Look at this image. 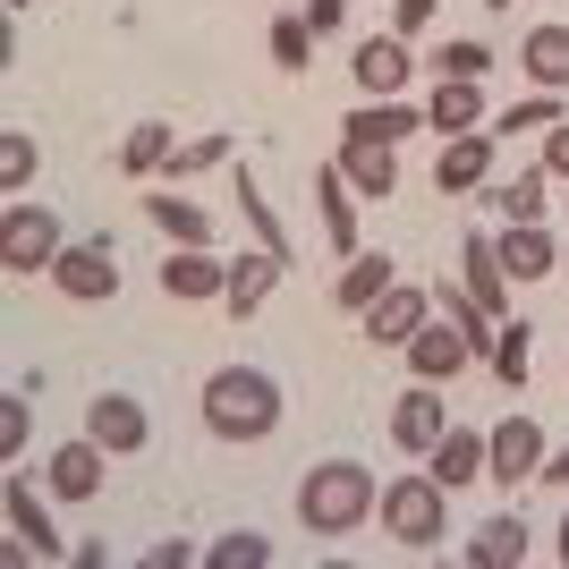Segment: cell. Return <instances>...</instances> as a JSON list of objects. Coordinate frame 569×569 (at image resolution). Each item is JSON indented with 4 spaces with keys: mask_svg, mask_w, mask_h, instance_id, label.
<instances>
[{
    "mask_svg": "<svg viewBox=\"0 0 569 569\" xmlns=\"http://www.w3.org/2000/svg\"><path fill=\"white\" fill-rule=\"evenodd\" d=\"M281 382L263 366H213L204 375V433L213 442H272L281 433Z\"/></svg>",
    "mask_w": 569,
    "mask_h": 569,
    "instance_id": "1",
    "label": "cell"
},
{
    "mask_svg": "<svg viewBox=\"0 0 569 569\" xmlns=\"http://www.w3.org/2000/svg\"><path fill=\"white\" fill-rule=\"evenodd\" d=\"M519 561H527V519L519 510H493L468 536V569H519Z\"/></svg>",
    "mask_w": 569,
    "mask_h": 569,
    "instance_id": "24",
    "label": "cell"
},
{
    "mask_svg": "<svg viewBox=\"0 0 569 569\" xmlns=\"http://www.w3.org/2000/svg\"><path fill=\"white\" fill-rule=\"evenodd\" d=\"M315 204H323V247L349 263L357 256V188H349V170H340V162L315 170Z\"/></svg>",
    "mask_w": 569,
    "mask_h": 569,
    "instance_id": "17",
    "label": "cell"
},
{
    "mask_svg": "<svg viewBox=\"0 0 569 569\" xmlns=\"http://www.w3.org/2000/svg\"><path fill=\"white\" fill-rule=\"evenodd\" d=\"M426 315H433V289H417V281H391L375 298V307L357 315V323H366V340H375V349H408V340L426 332Z\"/></svg>",
    "mask_w": 569,
    "mask_h": 569,
    "instance_id": "10",
    "label": "cell"
},
{
    "mask_svg": "<svg viewBox=\"0 0 569 569\" xmlns=\"http://www.w3.org/2000/svg\"><path fill=\"white\" fill-rule=\"evenodd\" d=\"M170 153H179V144H170L162 119H137L128 144H119V170H128V179H153V170H170Z\"/></svg>",
    "mask_w": 569,
    "mask_h": 569,
    "instance_id": "27",
    "label": "cell"
},
{
    "mask_svg": "<svg viewBox=\"0 0 569 569\" xmlns=\"http://www.w3.org/2000/svg\"><path fill=\"white\" fill-rule=\"evenodd\" d=\"M18 451H26V400L0 391V459H18Z\"/></svg>",
    "mask_w": 569,
    "mask_h": 569,
    "instance_id": "37",
    "label": "cell"
},
{
    "mask_svg": "<svg viewBox=\"0 0 569 569\" xmlns=\"http://www.w3.org/2000/svg\"><path fill=\"white\" fill-rule=\"evenodd\" d=\"M417 128H426V111H408L400 94H366L349 119H340V137H375V144H408Z\"/></svg>",
    "mask_w": 569,
    "mask_h": 569,
    "instance_id": "21",
    "label": "cell"
},
{
    "mask_svg": "<svg viewBox=\"0 0 569 569\" xmlns=\"http://www.w3.org/2000/svg\"><path fill=\"white\" fill-rule=\"evenodd\" d=\"M272 60H281L289 77L315 60V26H307V9H289V18H272Z\"/></svg>",
    "mask_w": 569,
    "mask_h": 569,
    "instance_id": "34",
    "label": "cell"
},
{
    "mask_svg": "<svg viewBox=\"0 0 569 569\" xmlns=\"http://www.w3.org/2000/svg\"><path fill=\"white\" fill-rule=\"evenodd\" d=\"M375 510H382L375 468H357V459H323V468L298 476V519H307V536H357Z\"/></svg>",
    "mask_w": 569,
    "mask_h": 569,
    "instance_id": "2",
    "label": "cell"
},
{
    "mask_svg": "<svg viewBox=\"0 0 569 569\" xmlns=\"http://www.w3.org/2000/svg\"><path fill=\"white\" fill-rule=\"evenodd\" d=\"M391 281H400V263H391V256H366V247H357V256H349V272L332 281V307L366 315V307H375V298H382Z\"/></svg>",
    "mask_w": 569,
    "mask_h": 569,
    "instance_id": "25",
    "label": "cell"
},
{
    "mask_svg": "<svg viewBox=\"0 0 569 569\" xmlns=\"http://www.w3.org/2000/svg\"><path fill=\"white\" fill-rule=\"evenodd\" d=\"M426 128H433V137L485 128V86H468V77H433V94H426Z\"/></svg>",
    "mask_w": 569,
    "mask_h": 569,
    "instance_id": "23",
    "label": "cell"
},
{
    "mask_svg": "<svg viewBox=\"0 0 569 569\" xmlns=\"http://www.w3.org/2000/svg\"><path fill=\"white\" fill-rule=\"evenodd\" d=\"M519 77L536 86V94H569V26H527Z\"/></svg>",
    "mask_w": 569,
    "mask_h": 569,
    "instance_id": "19",
    "label": "cell"
},
{
    "mask_svg": "<svg viewBox=\"0 0 569 569\" xmlns=\"http://www.w3.org/2000/svg\"><path fill=\"white\" fill-rule=\"evenodd\" d=\"M382 536L400 552H433L442 536H451V485L433 468H417V476H391L382 485Z\"/></svg>",
    "mask_w": 569,
    "mask_h": 569,
    "instance_id": "3",
    "label": "cell"
},
{
    "mask_svg": "<svg viewBox=\"0 0 569 569\" xmlns=\"http://www.w3.org/2000/svg\"><path fill=\"white\" fill-rule=\"evenodd\" d=\"M0 501H9V561H26V552H34V561H69V536L51 527V510L34 501V485H26V476H9V485H0Z\"/></svg>",
    "mask_w": 569,
    "mask_h": 569,
    "instance_id": "7",
    "label": "cell"
},
{
    "mask_svg": "<svg viewBox=\"0 0 569 569\" xmlns=\"http://www.w3.org/2000/svg\"><path fill=\"white\" fill-rule=\"evenodd\" d=\"M349 77H357V94H400L408 77H417L408 34H366V43H357V60H349Z\"/></svg>",
    "mask_w": 569,
    "mask_h": 569,
    "instance_id": "15",
    "label": "cell"
},
{
    "mask_svg": "<svg viewBox=\"0 0 569 569\" xmlns=\"http://www.w3.org/2000/svg\"><path fill=\"white\" fill-rule=\"evenodd\" d=\"M86 433H94L111 459H137L144 442H153V417H144V400H128V391H94V400H86Z\"/></svg>",
    "mask_w": 569,
    "mask_h": 569,
    "instance_id": "11",
    "label": "cell"
},
{
    "mask_svg": "<svg viewBox=\"0 0 569 569\" xmlns=\"http://www.w3.org/2000/svg\"><path fill=\"white\" fill-rule=\"evenodd\" d=\"M230 162V137H196V144H179L170 153V188H188V179H204V170H221Z\"/></svg>",
    "mask_w": 569,
    "mask_h": 569,
    "instance_id": "36",
    "label": "cell"
},
{
    "mask_svg": "<svg viewBox=\"0 0 569 569\" xmlns=\"http://www.w3.org/2000/svg\"><path fill=\"white\" fill-rule=\"evenodd\" d=\"M493 60H501L493 43L459 34V43H442V51H433V77H468V86H485V77H493Z\"/></svg>",
    "mask_w": 569,
    "mask_h": 569,
    "instance_id": "30",
    "label": "cell"
},
{
    "mask_svg": "<svg viewBox=\"0 0 569 569\" xmlns=\"http://www.w3.org/2000/svg\"><path fill=\"white\" fill-rule=\"evenodd\" d=\"M34 162H43V153H34V137H26V128H0V196H26Z\"/></svg>",
    "mask_w": 569,
    "mask_h": 569,
    "instance_id": "33",
    "label": "cell"
},
{
    "mask_svg": "<svg viewBox=\"0 0 569 569\" xmlns=\"http://www.w3.org/2000/svg\"><path fill=\"white\" fill-rule=\"evenodd\" d=\"M340 18H349V0H307V26H315V34H340Z\"/></svg>",
    "mask_w": 569,
    "mask_h": 569,
    "instance_id": "40",
    "label": "cell"
},
{
    "mask_svg": "<svg viewBox=\"0 0 569 569\" xmlns=\"http://www.w3.org/2000/svg\"><path fill=\"white\" fill-rule=\"evenodd\" d=\"M527 366H536V323L501 315V332H493V375H501V391H519Z\"/></svg>",
    "mask_w": 569,
    "mask_h": 569,
    "instance_id": "29",
    "label": "cell"
},
{
    "mask_svg": "<svg viewBox=\"0 0 569 569\" xmlns=\"http://www.w3.org/2000/svg\"><path fill=\"white\" fill-rule=\"evenodd\" d=\"M536 485H552V493H569V442H552V451H545V476H536Z\"/></svg>",
    "mask_w": 569,
    "mask_h": 569,
    "instance_id": "41",
    "label": "cell"
},
{
    "mask_svg": "<svg viewBox=\"0 0 569 569\" xmlns=\"http://www.w3.org/2000/svg\"><path fill=\"white\" fill-rule=\"evenodd\" d=\"M408 375H417V382H451V375H468V332H459V323H451V315H426V332H417V340H408Z\"/></svg>",
    "mask_w": 569,
    "mask_h": 569,
    "instance_id": "12",
    "label": "cell"
},
{
    "mask_svg": "<svg viewBox=\"0 0 569 569\" xmlns=\"http://www.w3.org/2000/svg\"><path fill=\"white\" fill-rule=\"evenodd\" d=\"M332 162L349 170V188H357V196H375V204H382L391 188H400V144H375V137H340V153H332Z\"/></svg>",
    "mask_w": 569,
    "mask_h": 569,
    "instance_id": "18",
    "label": "cell"
},
{
    "mask_svg": "<svg viewBox=\"0 0 569 569\" xmlns=\"http://www.w3.org/2000/svg\"><path fill=\"white\" fill-rule=\"evenodd\" d=\"M433 18H442V0H400V9H391V26H400V34H426Z\"/></svg>",
    "mask_w": 569,
    "mask_h": 569,
    "instance_id": "38",
    "label": "cell"
},
{
    "mask_svg": "<svg viewBox=\"0 0 569 569\" xmlns=\"http://www.w3.org/2000/svg\"><path fill=\"white\" fill-rule=\"evenodd\" d=\"M545 451H552L545 426H536L527 408H510V417L485 433V476H493L501 493H519V485H536V476H545Z\"/></svg>",
    "mask_w": 569,
    "mask_h": 569,
    "instance_id": "5",
    "label": "cell"
},
{
    "mask_svg": "<svg viewBox=\"0 0 569 569\" xmlns=\"http://www.w3.org/2000/svg\"><path fill=\"white\" fill-rule=\"evenodd\" d=\"M60 247H69V238H60V221L43 213V204H26V196H9V213H0V272H51V263H60Z\"/></svg>",
    "mask_w": 569,
    "mask_h": 569,
    "instance_id": "4",
    "label": "cell"
},
{
    "mask_svg": "<svg viewBox=\"0 0 569 569\" xmlns=\"http://www.w3.org/2000/svg\"><path fill=\"white\" fill-rule=\"evenodd\" d=\"M451 433V408H442V382H408L400 400H391V442L408 459H433V442Z\"/></svg>",
    "mask_w": 569,
    "mask_h": 569,
    "instance_id": "9",
    "label": "cell"
},
{
    "mask_svg": "<svg viewBox=\"0 0 569 569\" xmlns=\"http://www.w3.org/2000/svg\"><path fill=\"white\" fill-rule=\"evenodd\" d=\"M545 179L552 170H519L510 188H493V213L501 221H545Z\"/></svg>",
    "mask_w": 569,
    "mask_h": 569,
    "instance_id": "31",
    "label": "cell"
},
{
    "mask_svg": "<svg viewBox=\"0 0 569 569\" xmlns=\"http://www.w3.org/2000/svg\"><path fill=\"white\" fill-rule=\"evenodd\" d=\"M102 459H111V451H102L94 433H77V442H60V451L43 459V485H51L60 501H94V493H102V476H111Z\"/></svg>",
    "mask_w": 569,
    "mask_h": 569,
    "instance_id": "13",
    "label": "cell"
},
{
    "mask_svg": "<svg viewBox=\"0 0 569 569\" xmlns=\"http://www.w3.org/2000/svg\"><path fill=\"white\" fill-rule=\"evenodd\" d=\"M51 289L77 298V307H102V298H119V256L102 247V238H69L60 263H51Z\"/></svg>",
    "mask_w": 569,
    "mask_h": 569,
    "instance_id": "6",
    "label": "cell"
},
{
    "mask_svg": "<svg viewBox=\"0 0 569 569\" xmlns=\"http://www.w3.org/2000/svg\"><path fill=\"white\" fill-rule=\"evenodd\" d=\"M144 221L170 238V247H213V213L196 204V196H179V188H162V196H144Z\"/></svg>",
    "mask_w": 569,
    "mask_h": 569,
    "instance_id": "22",
    "label": "cell"
},
{
    "mask_svg": "<svg viewBox=\"0 0 569 569\" xmlns=\"http://www.w3.org/2000/svg\"><path fill=\"white\" fill-rule=\"evenodd\" d=\"M0 9H9V18H18V9H34V0H0Z\"/></svg>",
    "mask_w": 569,
    "mask_h": 569,
    "instance_id": "44",
    "label": "cell"
},
{
    "mask_svg": "<svg viewBox=\"0 0 569 569\" xmlns=\"http://www.w3.org/2000/svg\"><path fill=\"white\" fill-rule=\"evenodd\" d=\"M561 94H527V102H510V111L493 119V137H536V128H561Z\"/></svg>",
    "mask_w": 569,
    "mask_h": 569,
    "instance_id": "32",
    "label": "cell"
},
{
    "mask_svg": "<svg viewBox=\"0 0 569 569\" xmlns=\"http://www.w3.org/2000/svg\"><path fill=\"white\" fill-rule=\"evenodd\" d=\"M545 170H552V179H569V119H561V128H545Z\"/></svg>",
    "mask_w": 569,
    "mask_h": 569,
    "instance_id": "39",
    "label": "cell"
},
{
    "mask_svg": "<svg viewBox=\"0 0 569 569\" xmlns=\"http://www.w3.org/2000/svg\"><path fill=\"white\" fill-rule=\"evenodd\" d=\"M213 569H272V536H256V527H238V536H221L213 552H204Z\"/></svg>",
    "mask_w": 569,
    "mask_h": 569,
    "instance_id": "35",
    "label": "cell"
},
{
    "mask_svg": "<svg viewBox=\"0 0 569 569\" xmlns=\"http://www.w3.org/2000/svg\"><path fill=\"white\" fill-rule=\"evenodd\" d=\"M493 119L485 128H459V137H442V153H433V188L442 196H476V188H493Z\"/></svg>",
    "mask_w": 569,
    "mask_h": 569,
    "instance_id": "8",
    "label": "cell"
},
{
    "mask_svg": "<svg viewBox=\"0 0 569 569\" xmlns=\"http://www.w3.org/2000/svg\"><path fill=\"white\" fill-rule=\"evenodd\" d=\"M188 561H196V552L179 545V536H170V545H153V552H144V569H188Z\"/></svg>",
    "mask_w": 569,
    "mask_h": 569,
    "instance_id": "42",
    "label": "cell"
},
{
    "mask_svg": "<svg viewBox=\"0 0 569 569\" xmlns=\"http://www.w3.org/2000/svg\"><path fill=\"white\" fill-rule=\"evenodd\" d=\"M289 281V256H272V247H247V256L230 263V289H221V307L238 315V323H247V315L263 307V298H272V289Z\"/></svg>",
    "mask_w": 569,
    "mask_h": 569,
    "instance_id": "16",
    "label": "cell"
},
{
    "mask_svg": "<svg viewBox=\"0 0 569 569\" xmlns=\"http://www.w3.org/2000/svg\"><path fill=\"white\" fill-rule=\"evenodd\" d=\"M230 196H238V213H247V230H256V247H272V256H289V230H281V213L263 204V188H256V170H247V162H238Z\"/></svg>",
    "mask_w": 569,
    "mask_h": 569,
    "instance_id": "28",
    "label": "cell"
},
{
    "mask_svg": "<svg viewBox=\"0 0 569 569\" xmlns=\"http://www.w3.org/2000/svg\"><path fill=\"white\" fill-rule=\"evenodd\" d=\"M552 552H561V569H569V510H561V527H552Z\"/></svg>",
    "mask_w": 569,
    "mask_h": 569,
    "instance_id": "43",
    "label": "cell"
},
{
    "mask_svg": "<svg viewBox=\"0 0 569 569\" xmlns=\"http://www.w3.org/2000/svg\"><path fill=\"white\" fill-rule=\"evenodd\" d=\"M221 289H230V263H221L213 247H179V256L162 263V298H179V307H213Z\"/></svg>",
    "mask_w": 569,
    "mask_h": 569,
    "instance_id": "14",
    "label": "cell"
},
{
    "mask_svg": "<svg viewBox=\"0 0 569 569\" xmlns=\"http://www.w3.org/2000/svg\"><path fill=\"white\" fill-rule=\"evenodd\" d=\"M493 247H501V272H510V281H552V263H561L545 221H501Z\"/></svg>",
    "mask_w": 569,
    "mask_h": 569,
    "instance_id": "20",
    "label": "cell"
},
{
    "mask_svg": "<svg viewBox=\"0 0 569 569\" xmlns=\"http://www.w3.org/2000/svg\"><path fill=\"white\" fill-rule=\"evenodd\" d=\"M485 9H493V18H501V9H510V0H485Z\"/></svg>",
    "mask_w": 569,
    "mask_h": 569,
    "instance_id": "45",
    "label": "cell"
},
{
    "mask_svg": "<svg viewBox=\"0 0 569 569\" xmlns=\"http://www.w3.org/2000/svg\"><path fill=\"white\" fill-rule=\"evenodd\" d=\"M433 476H442L451 493H459V485H476V476H485V433H476V426H451L442 442H433Z\"/></svg>",
    "mask_w": 569,
    "mask_h": 569,
    "instance_id": "26",
    "label": "cell"
}]
</instances>
